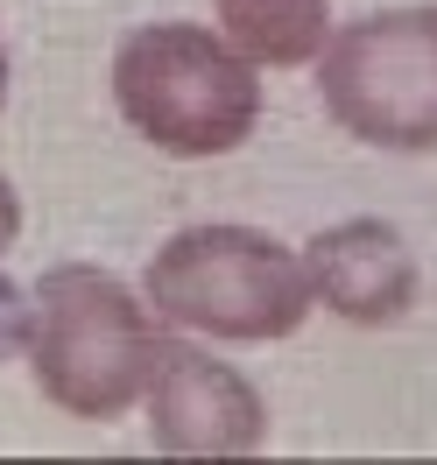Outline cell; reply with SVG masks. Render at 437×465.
<instances>
[{
  "label": "cell",
  "instance_id": "3",
  "mask_svg": "<svg viewBox=\"0 0 437 465\" xmlns=\"http://www.w3.org/2000/svg\"><path fill=\"white\" fill-rule=\"evenodd\" d=\"M148 311L191 339H219V346H275L311 318V275L303 254L283 247L262 226H184L155 247L142 275Z\"/></svg>",
  "mask_w": 437,
  "mask_h": 465
},
{
  "label": "cell",
  "instance_id": "6",
  "mask_svg": "<svg viewBox=\"0 0 437 465\" xmlns=\"http://www.w3.org/2000/svg\"><path fill=\"white\" fill-rule=\"evenodd\" d=\"M303 275H311V303H324L346 324H367V331L402 324L416 311V290H423L416 254L388 219H339V226L311 232Z\"/></svg>",
  "mask_w": 437,
  "mask_h": 465
},
{
  "label": "cell",
  "instance_id": "9",
  "mask_svg": "<svg viewBox=\"0 0 437 465\" xmlns=\"http://www.w3.org/2000/svg\"><path fill=\"white\" fill-rule=\"evenodd\" d=\"M15 240H22V191L0 176V254H7Z\"/></svg>",
  "mask_w": 437,
  "mask_h": 465
},
{
  "label": "cell",
  "instance_id": "7",
  "mask_svg": "<svg viewBox=\"0 0 437 465\" xmlns=\"http://www.w3.org/2000/svg\"><path fill=\"white\" fill-rule=\"evenodd\" d=\"M219 35L268 71H296L318 64L332 35V0H219Z\"/></svg>",
  "mask_w": 437,
  "mask_h": 465
},
{
  "label": "cell",
  "instance_id": "8",
  "mask_svg": "<svg viewBox=\"0 0 437 465\" xmlns=\"http://www.w3.org/2000/svg\"><path fill=\"white\" fill-rule=\"evenodd\" d=\"M29 331H35V290H22L15 275H0V367L29 352Z\"/></svg>",
  "mask_w": 437,
  "mask_h": 465
},
{
  "label": "cell",
  "instance_id": "4",
  "mask_svg": "<svg viewBox=\"0 0 437 465\" xmlns=\"http://www.w3.org/2000/svg\"><path fill=\"white\" fill-rule=\"evenodd\" d=\"M318 99L353 142L388 155L437 148V7H381L324 35Z\"/></svg>",
  "mask_w": 437,
  "mask_h": 465
},
{
  "label": "cell",
  "instance_id": "5",
  "mask_svg": "<svg viewBox=\"0 0 437 465\" xmlns=\"http://www.w3.org/2000/svg\"><path fill=\"white\" fill-rule=\"evenodd\" d=\"M142 409L163 459H254L268 444L262 388L191 339H163Z\"/></svg>",
  "mask_w": 437,
  "mask_h": 465
},
{
  "label": "cell",
  "instance_id": "10",
  "mask_svg": "<svg viewBox=\"0 0 437 465\" xmlns=\"http://www.w3.org/2000/svg\"><path fill=\"white\" fill-rule=\"evenodd\" d=\"M0 106H7V43H0Z\"/></svg>",
  "mask_w": 437,
  "mask_h": 465
},
{
  "label": "cell",
  "instance_id": "1",
  "mask_svg": "<svg viewBox=\"0 0 437 465\" xmlns=\"http://www.w3.org/2000/svg\"><path fill=\"white\" fill-rule=\"evenodd\" d=\"M163 318L99 262H57L35 282V331H29V374L43 402H57L78 423H114L142 402Z\"/></svg>",
  "mask_w": 437,
  "mask_h": 465
},
{
  "label": "cell",
  "instance_id": "2",
  "mask_svg": "<svg viewBox=\"0 0 437 465\" xmlns=\"http://www.w3.org/2000/svg\"><path fill=\"white\" fill-rule=\"evenodd\" d=\"M114 106L163 155H233L262 127V64L198 22H148L114 50Z\"/></svg>",
  "mask_w": 437,
  "mask_h": 465
}]
</instances>
